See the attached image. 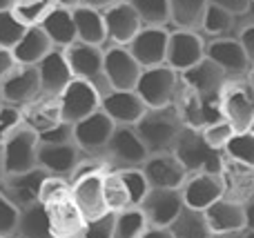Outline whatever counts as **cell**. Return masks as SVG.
<instances>
[{"mask_svg": "<svg viewBox=\"0 0 254 238\" xmlns=\"http://www.w3.org/2000/svg\"><path fill=\"white\" fill-rule=\"evenodd\" d=\"M38 134L29 127H18L2 143V165L4 174H22L38 167Z\"/></svg>", "mask_w": 254, "mask_h": 238, "instance_id": "cell-8", "label": "cell"}, {"mask_svg": "<svg viewBox=\"0 0 254 238\" xmlns=\"http://www.w3.org/2000/svg\"><path fill=\"white\" fill-rule=\"evenodd\" d=\"M250 132L254 134V120H252V125H250Z\"/></svg>", "mask_w": 254, "mask_h": 238, "instance_id": "cell-62", "label": "cell"}, {"mask_svg": "<svg viewBox=\"0 0 254 238\" xmlns=\"http://www.w3.org/2000/svg\"><path fill=\"white\" fill-rule=\"evenodd\" d=\"M18 127H22V109L4 102L0 107V143H4Z\"/></svg>", "mask_w": 254, "mask_h": 238, "instance_id": "cell-46", "label": "cell"}, {"mask_svg": "<svg viewBox=\"0 0 254 238\" xmlns=\"http://www.w3.org/2000/svg\"><path fill=\"white\" fill-rule=\"evenodd\" d=\"M234 20H237V18H234L232 13L225 11L223 7H219V4H214L210 0L207 9H205V16H203L201 34L212 36V38H221V36H225L234 27Z\"/></svg>", "mask_w": 254, "mask_h": 238, "instance_id": "cell-39", "label": "cell"}, {"mask_svg": "<svg viewBox=\"0 0 254 238\" xmlns=\"http://www.w3.org/2000/svg\"><path fill=\"white\" fill-rule=\"evenodd\" d=\"M147 227V218L138 207H127L123 212H116L114 238H143Z\"/></svg>", "mask_w": 254, "mask_h": 238, "instance_id": "cell-36", "label": "cell"}, {"mask_svg": "<svg viewBox=\"0 0 254 238\" xmlns=\"http://www.w3.org/2000/svg\"><path fill=\"white\" fill-rule=\"evenodd\" d=\"M103 65H105V78L112 89H134L143 71L127 45L107 43L103 47Z\"/></svg>", "mask_w": 254, "mask_h": 238, "instance_id": "cell-11", "label": "cell"}, {"mask_svg": "<svg viewBox=\"0 0 254 238\" xmlns=\"http://www.w3.org/2000/svg\"><path fill=\"white\" fill-rule=\"evenodd\" d=\"M205 43L207 40L198 31H185V29L170 31L165 65H170L174 71L183 74L185 69L196 65L201 58H205Z\"/></svg>", "mask_w": 254, "mask_h": 238, "instance_id": "cell-14", "label": "cell"}, {"mask_svg": "<svg viewBox=\"0 0 254 238\" xmlns=\"http://www.w3.org/2000/svg\"><path fill=\"white\" fill-rule=\"evenodd\" d=\"M223 118L234 127V132L250 129L254 120V89L248 78H230L219 94Z\"/></svg>", "mask_w": 254, "mask_h": 238, "instance_id": "cell-4", "label": "cell"}, {"mask_svg": "<svg viewBox=\"0 0 254 238\" xmlns=\"http://www.w3.org/2000/svg\"><path fill=\"white\" fill-rule=\"evenodd\" d=\"M38 141L45 145H61V143H71L74 141V125L69 123H58L56 127L47 129V132L38 134Z\"/></svg>", "mask_w": 254, "mask_h": 238, "instance_id": "cell-47", "label": "cell"}, {"mask_svg": "<svg viewBox=\"0 0 254 238\" xmlns=\"http://www.w3.org/2000/svg\"><path fill=\"white\" fill-rule=\"evenodd\" d=\"M4 105V100H2V87H0V107Z\"/></svg>", "mask_w": 254, "mask_h": 238, "instance_id": "cell-60", "label": "cell"}, {"mask_svg": "<svg viewBox=\"0 0 254 238\" xmlns=\"http://www.w3.org/2000/svg\"><path fill=\"white\" fill-rule=\"evenodd\" d=\"M147 156L149 151L145 147V143L140 141L134 125H116L101 158L112 169H127V167H140Z\"/></svg>", "mask_w": 254, "mask_h": 238, "instance_id": "cell-3", "label": "cell"}, {"mask_svg": "<svg viewBox=\"0 0 254 238\" xmlns=\"http://www.w3.org/2000/svg\"><path fill=\"white\" fill-rule=\"evenodd\" d=\"M246 207V230H254V194L243 200Z\"/></svg>", "mask_w": 254, "mask_h": 238, "instance_id": "cell-52", "label": "cell"}, {"mask_svg": "<svg viewBox=\"0 0 254 238\" xmlns=\"http://www.w3.org/2000/svg\"><path fill=\"white\" fill-rule=\"evenodd\" d=\"M201 134H203V138H205L207 145L214 147V149H219V151H223V147L228 145V141L232 138L234 127L225 118H219V120H214V123L205 125V127L201 129Z\"/></svg>", "mask_w": 254, "mask_h": 238, "instance_id": "cell-43", "label": "cell"}, {"mask_svg": "<svg viewBox=\"0 0 254 238\" xmlns=\"http://www.w3.org/2000/svg\"><path fill=\"white\" fill-rule=\"evenodd\" d=\"M25 29H27V25H22L18 20V16L11 9L0 11V47L13 49L16 43L20 40V36L25 34Z\"/></svg>", "mask_w": 254, "mask_h": 238, "instance_id": "cell-41", "label": "cell"}, {"mask_svg": "<svg viewBox=\"0 0 254 238\" xmlns=\"http://www.w3.org/2000/svg\"><path fill=\"white\" fill-rule=\"evenodd\" d=\"M103 18H105L107 43L112 45H127L143 27L136 9L129 4V0H119L112 7L103 9Z\"/></svg>", "mask_w": 254, "mask_h": 238, "instance_id": "cell-21", "label": "cell"}, {"mask_svg": "<svg viewBox=\"0 0 254 238\" xmlns=\"http://www.w3.org/2000/svg\"><path fill=\"white\" fill-rule=\"evenodd\" d=\"M71 13H74V25H76V40L105 47L107 31H105V18H103L101 9L78 4V7L71 9Z\"/></svg>", "mask_w": 254, "mask_h": 238, "instance_id": "cell-28", "label": "cell"}, {"mask_svg": "<svg viewBox=\"0 0 254 238\" xmlns=\"http://www.w3.org/2000/svg\"><path fill=\"white\" fill-rule=\"evenodd\" d=\"M246 78H248V83H250V85H252V89H254V67H250V71H248Z\"/></svg>", "mask_w": 254, "mask_h": 238, "instance_id": "cell-58", "label": "cell"}, {"mask_svg": "<svg viewBox=\"0 0 254 238\" xmlns=\"http://www.w3.org/2000/svg\"><path fill=\"white\" fill-rule=\"evenodd\" d=\"M45 209H47L54 238H67V236L83 234L85 218H83V214L78 212V207H76V203L71 198L52 203V205H47Z\"/></svg>", "mask_w": 254, "mask_h": 238, "instance_id": "cell-27", "label": "cell"}, {"mask_svg": "<svg viewBox=\"0 0 254 238\" xmlns=\"http://www.w3.org/2000/svg\"><path fill=\"white\" fill-rule=\"evenodd\" d=\"M65 58H67V62H69V69H71V74H74V78L92 83L101 94H107L112 89L105 78L103 47L76 40L69 47H65Z\"/></svg>", "mask_w": 254, "mask_h": 238, "instance_id": "cell-6", "label": "cell"}, {"mask_svg": "<svg viewBox=\"0 0 254 238\" xmlns=\"http://www.w3.org/2000/svg\"><path fill=\"white\" fill-rule=\"evenodd\" d=\"M101 109L116 125H136L147 111V105L136 89H110L101 96Z\"/></svg>", "mask_w": 254, "mask_h": 238, "instance_id": "cell-20", "label": "cell"}, {"mask_svg": "<svg viewBox=\"0 0 254 238\" xmlns=\"http://www.w3.org/2000/svg\"><path fill=\"white\" fill-rule=\"evenodd\" d=\"M183 194L181 187H149L138 209L145 214L149 225L170 227V223L183 209Z\"/></svg>", "mask_w": 254, "mask_h": 238, "instance_id": "cell-12", "label": "cell"}, {"mask_svg": "<svg viewBox=\"0 0 254 238\" xmlns=\"http://www.w3.org/2000/svg\"><path fill=\"white\" fill-rule=\"evenodd\" d=\"M174 156L181 160L188 174L194 172H223L225 156L223 151L214 149L205 143L201 129L196 127H183L172 147Z\"/></svg>", "mask_w": 254, "mask_h": 238, "instance_id": "cell-2", "label": "cell"}, {"mask_svg": "<svg viewBox=\"0 0 254 238\" xmlns=\"http://www.w3.org/2000/svg\"><path fill=\"white\" fill-rule=\"evenodd\" d=\"M101 96L103 94L98 92L92 83L74 78L65 89H63L61 96H58L63 120L74 125V123H78V120L87 118L89 114L101 109Z\"/></svg>", "mask_w": 254, "mask_h": 238, "instance_id": "cell-9", "label": "cell"}, {"mask_svg": "<svg viewBox=\"0 0 254 238\" xmlns=\"http://www.w3.org/2000/svg\"><path fill=\"white\" fill-rule=\"evenodd\" d=\"M207 2L210 0H170V25H174V29L201 34Z\"/></svg>", "mask_w": 254, "mask_h": 238, "instance_id": "cell-32", "label": "cell"}, {"mask_svg": "<svg viewBox=\"0 0 254 238\" xmlns=\"http://www.w3.org/2000/svg\"><path fill=\"white\" fill-rule=\"evenodd\" d=\"M114 129H116V123L103 109H98L94 114H89L87 118L74 123V141L83 149L85 156L101 158Z\"/></svg>", "mask_w": 254, "mask_h": 238, "instance_id": "cell-10", "label": "cell"}, {"mask_svg": "<svg viewBox=\"0 0 254 238\" xmlns=\"http://www.w3.org/2000/svg\"><path fill=\"white\" fill-rule=\"evenodd\" d=\"M103 196H105V205L110 212H123V209L131 207L129 191H127L125 181L121 178L119 169H112L105 165L103 169Z\"/></svg>", "mask_w": 254, "mask_h": 238, "instance_id": "cell-34", "label": "cell"}, {"mask_svg": "<svg viewBox=\"0 0 254 238\" xmlns=\"http://www.w3.org/2000/svg\"><path fill=\"white\" fill-rule=\"evenodd\" d=\"M170 232L174 238H214L205 218V209H196L190 205H183L179 216L170 223Z\"/></svg>", "mask_w": 254, "mask_h": 238, "instance_id": "cell-31", "label": "cell"}, {"mask_svg": "<svg viewBox=\"0 0 254 238\" xmlns=\"http://www.w3.org/2000/svg\"><path fill=\"white\" fill-rule=\"evenodd\" d=\"M143 238H174V234L170 232V227H156V225H149L145 230Z\"/></svg>", "mask_w": 254, "mask_h": 238, "instance_id": "cell-51", "label": "cell"}, {"mask_svg": "<svg viewBox=\"0 0 254 238\" xmlns=\"http://www.w3.org/2000/svg\"><path fill=\"white\" fill-rule=\"evenodd\" d=\"M243 238H254V230H243Z\"/></svg>", "mask_w": 254, "mask_h": 238, "instance_id": "cell-59", "label": "cell"}, {"mask_svg": "<svg viewBox=\"0 0 254 238\" xmlns=\"http://www.w3.org/2000/svg\"><path fill=\"white\" fill-rule=\"evenodd\" d=\"M85 154L76 141L71 143H61V145H45L40 143L38 147V167L45 169L52 176H63L71 178L78 169V165L83 163Z\"/></svg>", "mask_w": 254, "mask_h": 238, "instance_id": "cell-17", "label": "cell"}, {"mask_svg": "<svg viewBox=\"0 0 254 238\" xmlns=\"http://www.w3.org/2000/svg\"><path fill=\"white\" fill-rule=\"evenodd\" d=\"M16 58H13V51L7 47H0V80L7 78L9 74H11V69L16 67Z\"/></svg>", "mask_w": 254, "mask_h": 238, "instance_id": "cell-50", "label": "cell"}, {"mask_svg": "<svg viewBox=\"0 0 254 238\" xmlns=\"http://www.w3.org/2000/svg\"><path fill=\"white\" fill-rule=\"evenodd\" d=\"M47 172L40 167L31 169V172H22V174H9L2 181V191L18 209H25L29 205L38 203L40 198V187H43Z\"/></svg>", "mask_w": 254, "mask_h": 238, "instance_id": "cell-22", "label": "cell"}, {"mask_svg": "<svg viewBox=\"0 0 254 238\" xmlns=\"http://www.w3.org/2000/svg\"><path fill=\"white\" fill-rule=\"evenodd\" d=\"M212 2L223 7L225 11H230L234 18L246 16V13L252 9V0H212Z\"/></svg>", "mask_w": 254, "mask_h": 238, "instance_id": "cell-49", "label": "cell"}, {"mask_svg": "<svg viewBox=\"0 0 254 238\" xmlns=\"http://www.w3.org/2000/svg\"><path fill=\"white\" fill-rule=\"evenodd\" d=\"M52 49L54 45L49 40V36L45 34V29L40 25H34L27 27L25 34L20 36V40L16 43V47L11 51L18 65H38Z\"/></svg>", "mask_w": 254, "mask_h": 238, "instance_id": "cell-29", "label": "cell"}, {"mask_svg": "<svg viewBox=\"0 0 254 238\" xmlns=\"http://www.w3.org/2000/svg\"><path fill=\"white\" fill-rule=\"evenodd\" d=\"M205 56L214 60L221 69L225 71L228 78H246L250 71V60H248L246 51H243L239 38H212L205 43Z\"/></svg>", "mask_w": 254, "mask_h": 238, "instance_id": "cell-16", "label": "cell"}, {"mask_svg": "<svg viewBox=\"0 0 254 238\" xmlns=\"http://www.w3.org/2000/svg\"><path fill=\"white\" fill-rule=\"evenodd\" d=\"M172 105L176 107V111H179V116H181L185 127L203 129L205 125L223 118L219 98L201 96V94H196L194 89H190L183 80L179 83V89H176V96H174V102H172Z\"/></svg>", "mask_w": 254, "mask_h": 238, "instance_id": "cell-7", "label": "cell"}, {"mask_svg": "<svg viewBox=\"0 0 254 238\" xmlns=\"http://www.w3.org/2000/svg\"><path fill=\"white\" fill-rule=\"evenodd\" d=\"M65 198H71V181L69 178L47 174L43 187H40V198L38 200L47 207V205L58 203V200H65Z\"/></svg>", "mask_w": 254, "mask_h": 238, "instance_id": "cell-40", "label": "cell"}, {"mask_svg": "<svg viewBox=\"0 0 254 238\" xmlns=\"http://www.w3.org/2000/svg\"><path fill=\"white\" fill-rule=\"evenodd\" d=\"M252 9H254V0H252Z\"/></svg>", "mask_w": 254, "mask_h": 238, "instance_id": "cell-63", "label": "cell"}, {"mask_svg": "<svg viewBox=\"0 0 254 238\" xmlns=\"http://www.w3.org/2000/svg\"><path fill=\"white\" fill-rule=\"evenodd\" d=\"M205 218L214 236L234 234V232L246 230V207H243L241 200H234L230 196H223L216 203H212L205 209Z\"/></svg>", "mask_w": 254, "mask_h": 238, "instance_id": "cell-25", "label": "cell"}, {"mask_svg": "<svg viewBox=\"0 0 254 238\" xmlns=\"http://www.w3.org/2000/svg\"><path fill=\"white\" fill-rule=\"evenodd\" d=\"M183 203L196 209H207L212 203L225 196V178L223 172H194L188 174L183 187Z\"/></svg>", "mask_w": 254, "mask_h": 238, "instance_id": "cell-13", "label": "cell"}, {"mask_svg": "<svg viewBox=\"0 0 254 238\" xmlns=\"http://www.w3.org/2000/svg\"><path fill=\"white\" fill-rule=\"evenodd\" d=\"M40 27L45 29V34L49 36L54 47L65 49L71 43H76V25H74V13L69 7H61L58 4L43 22Z\"/></svg>", "mask_w": 254, "mask_h": 238, "instance_id": "cell-30", "label": "cell"}, {"mask_svg": "<svg viewBox=\"0 0 254 238\" xmlns=\"http://www.w3.org/2000/svg\"><path fill=\"white\" fill-rule=\"evenodd\" d=\"M56 7H58L56 0H16L11 11L16 13L22 25L34 27V25H40Z\"/></svg>", "mask_w": 254, "mask_h": 238, "instance_id": "cell-37", "label": "cell"}, {"mask_svg": "<svg viewBox=\"0 0 254 238\" xmlns=\"http://www.w3.org/2000/svg\"><path fill=\"white\" fill-rule=\"evenodd\" d=\"M13 2H16V0H0V11H4V9H11Z\"/></svg>", "mask_w": 254, "mask_h": 238, "instance_id": "cell-56", "label": "cell"}, {"mask_svg": "<svg viewBox=\"0 0 254 238\" xmlns=\"http://www.w3.org/2000/svg\"><path fill=\"white\" fill-rule=\"evenodd\" d=\"M61 7H69V9H74V7H78L80 4V0H56Z\"/></svg>", "mask_w": 254, "mask_h": 238, "instance_id": "cell-54", "label": "cell"}, {"mask_svg": "<svg viewBox=\"0 0 254 238\" xmlns=\"http://www.w3.org/2000/svg\"><path fill=\"white\" fill-rule=\"evenodd\" d=\"M223 156L230 163L243 165V167L254 169V134L250 129L246 132H234L228 145L223 147Z\"/></svg>", "mask_w": 254, "mask_h": 238, "instance_id": "cell-35", "label": "cell"}, {"mask_svg": "<svg viewBox=\"0 0 254 238\" xmlns=\"http://www.w3.org/2000/svg\"><path fill=\"white\" fill-rule=\"evenodd\" d=\"M214 238H243V232H234V234H221V236H214Z\"/></svg>", "mask_w": 254, "mask_h": 238, "instance_id": "cell-57", "label": "cell"}, {"mask_svg": "<svg viewBox=\"0 0 254 238\" xmlns=\"http://www.w3.org/2000/svg\"><path fill=\"white\" fill-rule=\"evenodd\" d=\"M67 238H83V234H78V236H67Z\"/></svg>", "mask_w": 254, "mask_h": 238, "instance_id": "cell-61", "label": "cell"}, {"mask_svg": "<svg viewBox=\"0 0 254 238\" xmlns=\"http://www.w3.org/2000/svg\"><path fill=\"white\" fill-rule=\"evenodd\" d=\"M4 165H2V143H0V187H2V181H4Z\"/></svg>", "mask_w": 254, "mask_h": 238, "instance_id": "cell-55", "label": "cell"}, {"mask_svg": "<svg viewBox=\"0 0 254 238\" xmlns=\"http://www.w3.org/2000/svg\"><path fill=\"white\" fill-rule=\"evenodd\" d=\"M114 2H119V0H80V4H87V7H94V9H107L112 7Z\"/></svg>", "mask_w": 254, "mask_h": 238, "instance_id": "cell-53", "label": "cell"}, {"mask_svg": "<svg viewBox=\"0 0 254 238\" xmlns=\"http://www.w3.org/2000/svg\"><path fill=\"white\" fill-rule=\"evenodd\" d=\"M20 209L0 191V238H13L18 227Z\"/></svg>", "mask_w": 254, "mask_h": 238, "instance_id": "cell-44", "label": "cell"}, {"mask_svg": "<svg viewBox=\"0 0 254 238\" xmlns=\"http://www.w3.org/2000/svg\"><path fill=\"white\" fill-rule=\"evenodd\" d=\"M114 212H107L98 218L85 221L83 238H114Z\"/></svg>", "mask_w": 254, "mask_h": 238, "instance_id": "cell-45", "label": "cell"}, {"mask_svg": "<svg viewBox=\"0 0 254 238\" xmlns=\"http://www.w3.org/2000/svg\"><path fill=\"white\" fill-rule=\"evenodd\" d=\"M119 174L125 181L127 191H129L131 207H138L140 200L145 198V194H147V190H149V183H147V178H145L143 169L140 167H127V169H119Z\"/></svg>", "mask_w": 254, "mask_h": 238, "instance_id": "cell-42", "label": "cell"}, {"mask_svg": "<svg viewBox=\"0 0 254 238\" xmlns=\"http://www.w3.org/2000/svg\"><path fill=\"white\" fill-rule=\"evenodd\" d=\"M181 80H183L190 89L201 94V96L219 98L221 89L225 87V83H228L230 78L225 76V71L221 69L214 60H210V58L205 56V58H201L196 65L185 69L183 74H181Z\"/></svg>", "mask_w": 254, "mask_h": 238, "instance_id": "cell-23", "label": "cell"}, {"mask_svg": "<svg viewBox=\"0 0 254 238\" xmlns=\"http://www.w3.org/2000/svg\"><path fill=\"white\" fill-rule=\"evenodd\" d=\"M237 38H239V43H241L243 51H246L248 60H250V65L254 67V22H248L246 27H241Z\"/></svg>", "mask_w": 254, "mask_h": 238, "instance_id": "cell-48", "label": "cell"}, {"mask_svg": "<svg viewBox=\"0 0 254 238\" xmlns=\"http://www.w3.org/2000/svg\"><path fill=\"white\" fill-rule=\"evenodd\" d=\"M36 67H38L40 92H43L45 96H61L63 89L74 80L69 62H67V58H65V49L54 47Z\"/></svg>", "mask_w": 254, "mask_h": 238, "instance_id": "cell-24", "label": "cell"}, {"mask_svg": "<svg viewBox=\"0 0 254 238\" xmlns=\"http://www.w3.org/2000/svg\"><path fill=\"white\" fill-rule=\"evenodd\" d=\"M2 87V100L9 105L22 107L38 98L40 94V78L36 65H16L7 78L0 80Z\"/></svg>", "mask_w": 254, "mask_h": 238, "instance_id": "cell-18", "label": "cell"}, {"mask_svg": "<svg viewBox=\"0 0 254 238\" xmlns=\"http://www.w3.org/2000/svg\"><path fill=\"white\" fill-rule=\"evenodd\" d=\"M140 141L145 143L149 154L158 151H172L181 129L185 127L174 105L165 107H147L140 120L134 125Z\"/></svg>", "mask_w": 254, "mask_h": 238, "instance_id": "cell-1", "label": "cell"}, {"mask_svg": "<svg viewBox=\"0 0 254 238\" xmlns=\"http://www.w3.org/2000/svg\"><path fill=\"white\" fill-rule=\"evenodd\" d=\"M145 27L170 25V0H129Z\"/></svg>", "mask_w": 254, "mask_h": 238, "instance_id": "cell-38", "label": "cell"}, {"mask_svg": "<svg viewBox=\"0 0 254 238\" xmlns=\"http://www.w3.org/2000/svg\"><path fill=\"white\" fill-rule=\"evenodd\" d=\"M167 40H170V31L167 27H140V31L127 43V49L131 56L138 60L143 67H156L165 62L167 56Z\"/></svg>", "mask_w": 254, "mask_h": 238, "instance_id": "cell-15", "label": "cell"}, {"mask_svg": "<svg viewBox=\"0 0 254 238\" xmlns=\"http://www.w3.org/2000/svg\"><path fill=\"white\" fill-rule=\"evenodd\" d=\"M13 238H54L47 209H45V205L40 203V200L29 205V207L20 209L18 227H16Z\"/></svg>", "mask_w": 254, "mask_h": 238, "instance_id": "cell-33", "label": "cell"}, {"mask_svg": "<svg viewBox=\"0 0 254 238\" xmlns=\"http://www.w3.org/2000/svg\"><path fill=\"white\" fill-rule=\"evenodd\" d=\"M179 83H181V74L163 62V65L156 67H145L140 71V78L134 89L147 107H165L174 102Z\"/></svg>", "mask_w": 254, "mask_h": 238, "instance_id": "cell-5", "label": "cell"}, {"mask_svg": "<svg viewBox=\"0 0 254 238\" xmlns=\"http://www.w3.org/2000/svg\"><path fill=\"white\" fill-rule=\"evenodd\" d=\"M149 187H183L188 178V169L181 165L174 151H158L149 154L140 165Z\"/></svg>", "mask_w": 254, "mask_h": 238, "instance_id": "cell-19", "label": "cell"}, {"mask_svg": "<svg viewBox=\"0 0 254 238\" xmlns=\"http://www.w3.org/2000/svg\"><path fill=\"white\" fill-rule=\"evenodd\" d=\"M20 109H22V125L34 129L36 134H43L47 129L56 127L58 123H63L58 96H45V94H40L38 98L22 105Z\"/></svg>", "mask_w": 254, "mask_h": 238, "instance_id": "cell-26", "label": "cell"}]
</instances>
